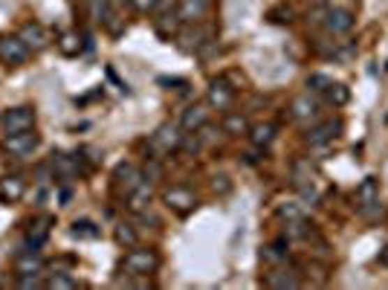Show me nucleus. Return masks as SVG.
Here are the masks:
<instances>
[{
	"instance_id": "obj_5",
	"label": "nucleus",
	"mask_w": 388,
	"mask_h": 290,
	"mask_svg": "<svg viewBox=\"0 0 388 290\" xmlns=\"http://www.w3.org/2000/svg\"><path fill=\"white\" fill-rule=\"evenodd\" d=\"M342 133V119H324V122H313L307 128L304 133V143L310 148H319V145H327V143H334L336 137Z\"/></svg>"
},
{
	"instance_id": "obj_2",
	"label": "nucleus",
	"mask_w": 388,
	"mask_h": 290,
	"mask_svg": "<svg viewBox=\"0 0 388 290\" xmlns=\"http://www.w3.org/2000/svg\"><path fill=\"white\" fill-rule=\"evenodd\" d=\"M316 21L327 35H345V32L354 29V15L348 9H342V6H331V3H324L319 9Z\"/></svg>"
},
{
	"instance_id": "obj_38",
	"label": "nucleus",
	"mask_w": 388,
	"mask_h": 290,
	"mask_svg": "<svg viewBox=\"0 0 388 290\" xmlns=\"http://www.w3.org/2000/svg\"><path fill=\"white\" fill-rule=\"evenodd\" d=\"M177 3H180V0H160V12H168V9H177Z\"/></svg>"
},
{
	"instance_id": "obj_3",
	"label": "nucleus",
	"mask_w": 388,
	"mask_h": 290,
	"mask_svg": "<svg viewBox=\"0 0 388 290\" xmlns=\"http://www.w3.org/2000/svg\"><path fill=\"white\" fill-rule=\"evenodd\" d=\"M354 203H357V209H359V215H365V218H374L377 212L382 215V203H380V183H377V177H365V180L357 186Z\"/></svg>"
},
{
	"instance_id": "obj_34",
	"label": "nucleus",
	"mask_w": 388,
	"mask_h": 290,
	"mask_svg": "<svg viewBox=\"0 0 388 290\" xmlns=\"http://www.w3.org/2000/svg\"><path fill=\"white\" fill-rule=\"evenodd\" d=\"M307 87H310V93H324L327 87H331V79H327L324 73H310L307 75Z\"/></svg>"
},
{
	"instance_id": "obj_37",
	"label": "nucleus",
	"mask_w": 388,
	"mask_h": 290,
	"mask_svg": "<svg viewBox=\"0 0 388 290\" xmlns=\"http://www.w3.org/2000/svg\"><path fill=\"white\" fill-rule=\"evenodd\" d=\"M130 3H133V9H137V12L148 15V12H157V6H160V0H130Z\"/></svg>"
},
{
	"instance_id": "obj_19",
	"label": "nucleus",
	"mask_w": 388,
	"mask_h": 290,
	"mask_svg": "<svg viewBox=\"0 0 388 290\" xmlns=\"http://www.w3.org/2000/svg\"><path fill=\"white\" fill-rule=\"evenodd\" d=\"M206 32L197 27V24H183L180 32H177V41H180V50L183 52H197L203 44H206Z\"/></svg>"
},
{
	"instance_id": "obj_18",
	"label": "nucleus",
	"mask_w": 388,
	"mask_h": 290,
	"mask_svg": "<svg viewBox=\"0 0 388 290\" xmlns=\"http://www.w3.org/2000/svg\"><path fill=\"white\" fill-rule=\"evenodd\" d=\"M50 226H52V218H38L27 226V238H24V249H41L50 238Z\"/></svg>"
},
{
	"instance_id": "obj_33",
	"label": "nucleus",
	"mask_w": 388,
	"mask_h": 290,
	"mask_svg": "<svg viewBox=\"0 0 388 290\" xmlns=\"http://www.w3.org/2000/svg\"><path fill=\"white\" fill-rule=\"evenodd\" d=\"M284 235H287V241L290 238H310V235H313V224H307L304 218L301 221H287Z\"/></svg>"
},
{
	"instance_id": "obj_7",
	"label": "nucleus",
	"mask_w": 388,
	"mask_h": 290,
	"mask_svg": "<svg viewBox=\"0 0 388 290\" xmlns=\"http://www.w3.org/2000/svg\"><path fill=\"white\" fill-rule=\"evenodd\" d=\"M0 125H3V131H6V133L29 131V128H35V108H29V105L9 108L3 116H0Z\"/></svg>"
},
{
	"instance_id": "obj_25",
	"label": "nucleus",
	"mask_w": 388,
	"mask_h": 290,
	"mask_svg": "<svg viewBox=\"0 0 388 290\" xmlns=\"http://www.w3.org/2000/svg\"><path fill=\"white\" fill-rule=\"evenodd\" d=\"M261 259H264L267 264H273V267L284 264V261H287V235L278 238V241H273V244H267V247L261 249Z\"/></svg>"
},
{
	"instance_id": "obj_40",
	"label": "nucleus",
	"mask_w": 388,
	"mask_h": 290,
	"mask_svg": "<svg viewBox=\"0 0 388 290\" xmlns=\"http://www.w3.org/2000/svg\"><path fill=\"white\" fill-rule=\"evenodd\" d=\"M313 6H324V3H331V0H310Z\"/></svg>"
},
{
	"instance_id": "obj_16",
	"label": "nucleus",
	"mask_w": 388,
	"mask_h": 290,
	"mask_svg": "<svg viewBox=\"0 0 388 290\" xmlns=\"http://www.w3.org/2000/svg\"><path fill=\"white\" fill-rule=\"evenodd\" d=\"M15 273L29 276V273H44V256L41 249H21L15 256Z\"/></svg>"
},
{
	"instance_id": "obj_9",
	"label": "nucleus",
	"mask_w": 388,
	"mask_h": 290,
	"mask_svg": "<svg viewBox=\"0 0 388 290\" xmlns=\"http://www.w3.org/2000/svg\"><path fill=\"white\" fill-rule=\"evenodd\" d=\"M145 177H142V171L133 166V163H119L116 166V171H113V186H116V191H119V195H130L133 189H137L140 183H142Z\"/></svg>"
},
{
	"instance_id": "obj_20",
	"label": "nucleus",
	"mask_w": 388,
	"mask_h": 290,
	"mask_svg": "<svg viewBox=\"0 0 388 290\" xmlns=\"http://www.w3.org/2000/svg\"><path fill=\"white\" fill-rule=\"evenodd\" d=\"M183 21L177 9H168V12H160V17H154V29H157V35L163 38V41H171V38H177Z\"/></svg>"
},
{
	"instance_id": "obj_23",
	"label": "nucleus",
	"mask_w": 388,
	"mask_h": 290,
	"mask_svg": "<svg viewBox=\"0 0 388 290\" xmlns=\"http://www.w3.org/2000/svg\"><path fill=\"white\" fill-rule=\"evenodd\" d=\"M151 198H154V189H151V183L148 180H142L137 189L130 191V195L125 198V206L133 212V215H142V212L151 206Z\"/></svg>"
},
{
	"instance_id": "obj_10",
	"label": "nucleus",
	"mask_w": 388,
	"mask_h": 290,
	"mask_svg": "<svg viewBox=\"0 0 388 290\" xmlns=\"http://www.w3.org/2000/svg\"><path fill=\"white\" fill-rule=\"evenodd\" d=\"M163 203L171 212H177V215H188V212L197 206V198H194V191H188L183 186H174V189H165L163 191Z\"/></svg>"
},
{
	"instance_id": "obj_15",
	"label": "nucleus",
	"mask_w": 388,
	"mask_h": 290,
	"mask_svg": "<svg viewBox=\"0 0 388 290\" xmlns=\"http://www.w3.org/2000/svg\"><path fill=\"white\" fill-rule=\"evenodd\" d=\"M52 171L58 174L61 180H70L79 174V166H82V157L79 154H64V151H52V160H50Z\"/></svg>"
},
{
	"instance_id": "obj_29",
	"label": "nucleus",
	"mask_w": 388,
	"mask_h": 290,
	"mask_svg": "<svg viewBox=\"0 0 388 290\" xmlns=\"http://www.w3.org/2000/svg\"><path fill=\"white\" fill-rule=\"evenodd\" d=\"M47 290H79V282H75L70 273H52L44 279Z\"/></svg>"
},
{
	"instance_id": "obj_24",
	"label": "nucleus",
	"mask_w": 388,
	"mask_h": 290,
	"mask_svg": "<svg viewBox=\"0 0 388 290\" xmlns=\"http://www.w3.org/2000/svg\"><path fill=\"white\" fill-rule=\"evenodd\" d=\"M246 137H249L252 148L264 151V148L273 145V140H276V125H273V122H258V125H249Z\"/></svg>"
},
{
	"instance_id": "obj_22",
	"label": "nucleus",
	"mask_w": 388,
	"mask_h": 290,
	"mask_svg": "<svg viewBox=\"0 0 388 290\" xmlns=\"http://www.w3.org/2000/svg\"><path fill=\"white\" fill-rule=\"evenodd\" d=\"M209 12V0H180L177 3V15L183 24H200Z\"/></svg>"
},
{
	"instance_id": "obj_32",
	"label": "nucleus",
	"mask_w": 388,
	"mask_h": 290,
	"mask_svg": "<svg viewBox=\"0 0 388 290\" xmlns=\"http://www.w3.org/2000/svg\"><path fill=\"white\" fill-rule=\"evenodd\" d=\"M58 50H61L67 58H73V55H79L82 52V41H79V32H64L61 38H58Z\"/></svg>"
},
{
	"instance_id": "obj_12",
	"label": "nucleus",
	"mask_w": 388,
	"mask_h": 290,
	"mask_svg": "<svg viewBox=\"0 0 388 290\" xmlns=\"http://www.w3.org/2000/svg\"><path fill=\"white\" fill-rule=\"evenodd\" d=\"M290 116H293L296 122H301V125L316 122L319 119V102L310 93H301V96H296V99L290 102Z\"/></svg>"
},
{
	"instance_id": "obj_39",
	"label": "nucleus",
	"mask_w": 388,
	"mask_h": 290,
	"mask_svg": "<svg viewBox=\"0 0 388 290\" xmlns=\"http://www.w3.org/2000/svg\"><path fill=\"white\" fill-rule=\"evenodd\" d=\"M380 264L388 267V247H382V253H380Z\"/></svg>"
},
{
	"instance_id": "obj_27",
	"label": "nucleus",
	"mask_w": 388,
	"mask_h": 290,
	"mask_svg": "<svg viewBox=\"0 0 388 290\" xmlns=\"http://www.w3.org/2000/svg\"><path fill=\"white\" fill-rule=\"evenodd\" d=\"M249 131V119L241 113V110H232L223 116V133H229V137H241V133Z\"/></svg>"
},
{
	"instance_id": "obj_21",
	"label": "nucleus",
	"mask_w": 388,
	"mask_h": 290,
	"mask_svg": "<svg viewBox=\"0 0 388 290\" xmlns=\"http://www.w3.org/2000/svg\"><path fill=\"white\" fill-rule=\"evenodd\" d=\"M264 284L273 287V290H287V287H301V279H299L296 270L278 267V270H273V273L264 276Z\"/></svg>"
},
{
	"instance_id": "obj_13",
	"label": "nucleus",
	"mask_w": 388,
	"mask_h": 290,
	"mask_svg": "<svg viewBox=\"0 0 388 290\" xmlns=\"http://www.w3.org/2000/svg\"><path fill=\"white\" fill-rule=\"evenodd\" d=\"M27 195V180L21 177V174H3L0 177V203H21Z\"/></svg>"
},
{
	"instance_id": "obj_14",
	"label": "nucleus",
	"mask_w": 388,
	"mask_h": 290,
	"mask_svg": "<svg viewBox=\"0 0 388 290\" xmlns=\"http://www.w3.org/2000/svg\"><path fill=\"white\" fill-rule=\"evenodd\" d=\"M17 35L24 38V44L29 47V52H44L50 47V32L41 24H38V21H27Z\"/></svg>"
},
{
	"instance_id": "obj_4",
	"label": "nucleus",
	"mask_w": 388,
	"mask_h": 290,
	"mask_svg": "<svg viewBox=\"0 0 388 290\" xmlns=\"http://www.w3.org/2000/svg\"><path fill=\"white\" fill-rule=\"evenodd\" d=\"M38 145H41V137H38L32 128L29 131H17V133H6V140H3V151L9 154V157H17V160L35 154Z\"/></svg>"
},
{
	"instance_id": "obj_26",
	"label": "nucleus",
	"mask_w": 388,
	"mask_h": 290,
	"mask_svg": "<svg viewBox=\"0 0 388 290\" xmlns=\"http://www.w3.org/2000/svg\"><path fill=\"white\" fill-rule=\"evenodd\" d=\"M113 241L119 244V247H125V249H130V247H137L140 244V232L133 229V224H116L113 226Z\"/></svg>"
},
{
	"instance_id": "obj_11",
	"label": "nucleus",
	"mask_w": 388,
	"mask_h": 290,
	"mask_svg": "<svg viewBox=\"0 0 388 290\" xmlns=\"http://www.w3.org/2000/svg\"><path fill=\"white\" fill-rule=\"evenodd\" d=\"M183 128L180 125H174V122H165L157 128V133H154V140L151 145H157L163 154H171V151H180V143H183Z\"/></svg>"
},
{
	"instance_id": "obj_6",
	"label": "nucleus",
	"mask_w": 388,
	"mask_h": 290,
	"mask_svg": "<svg viewBox=\"0 0 388 290\" xmlns=\"http://www.w3.org/2000/svg\"><path fill=\"white\" fill-rule=\"evenodd\" d=\"M27 58H29V47L24 44L21 35H0V61L17 67V64H27Z\"/></svg>"
},
{
	"instance_id": "obj_1",
	"label": "nucleus",
	"mask_w": 388,
	"mask_h": 290,
	"mask_svg": "<svg viewBox=\"0 0 388 290\" xmlns=\"http://www.w3.org/2000/svg\"><path fill=\"white\" fill-rule=\"evenodd\" d=\"M122 270H125V276L148 279L151 273L160 270V253L151 247H130V253L122 259Z\"/></svg>"
},
{
	"instance_id": "obj_30",
	"label": "nucleus",
	"mask_w": 388,
	"mask_h": 290,
	"mask_svg": "<svg viewBox=\"0 0 388 290\" xmlns=\"http://www.w3.org/2000/svg\"><path fill=\"white\" fill-rule=\"evenodd\" d=\"M70 232H73V238H90V241H96V238L102 235V229L96 226L93 221H87V218H82V221H75Z\"/></svg>"
},
{
	"instance_id": "obj_28",
	"label": "nucleus",
	"mask_w": 388,
	"mask_h": 290,
	"mask_svg": "<svg viewBox=\"0 0 388 290\" xmlns=\"http://www.w3.org/2000/svg\"><path fill=\"white\" fill-rule=\"evenodd\" d=\"M322 96H324V102L334 105V108H345L348 102H351V90H348L342 82H331V87H327Z\"/></svg>"
},
{
	"instance_id": "obj_17",
	"label": "nucleus",
	"mask_w": 388,
	"mask_h": 290,
	"mask_svg": "<svg viewBox=\"0 0 388 290\" xmlns=\"http://www.w3.org/2000/svg\"><path fill=\"white\" fill-rule=\"evenodd\" d=\"M209 122V105L206 102H194L180 113V128L183 131H200Z\"/></svg>"
},
{
	"instance_id": "obj_31",
	"label": "nucleus",
	"mask_w": 388,
	"mask_h": 290,
	"mask_svg": "<svg viewBox=\"0 0 388 290\" xmlns=\"http://www.w3.org/2000/svg\"><path fill=\"white\" fill-rule=\"evenodd\" d=\"M278 218L281 221H301L304 218V203H299V201H284V203H278Z\"/></svg>"
},
{
	"instance_id": "obj_36",
	"label": "nucleus",
	"mask_w": 388,
	"mask_h": 290,
	"mask_svg": "<svg viewBox=\"0 0 388 290\" xmlns=\"http://www.w3.org/2000/svg\"><path fill=\"white\" fill-rule=\"evenodd\" d=\"M41 273H29V276H17V287H24V290H29V287H44V282L38 279Z\"/></svg>"
},
{
	"instance_id": "obj_35",
	"label": "nucleus",
	"mask_w": 388,
	"mask_h": 290,
	"mask_svg": "<svg viewBox=\"0 0 388 290\" xmlns=\"http://www.w3.org/2000/svg\"><path fill=\"white\" fill-rule=\"evenodd\" d=\"M142 177H145L148 183H157V180L163 177V166L157 163V157L148 160V166H145V171H142Z\"/></svg>"
},
{
	"instance_id": "obj_8",
	"label": "nucleus",
	"mask_w": 388,
	"mask_h": 290,
	"mask_svg": "<svg viewBox=\"0 0 388 290\" xmlns=\"http://www.w3.org/2000/svg\"><path fill=\"white\" fill-rule=\"evenodd\" d=\"M235 102V87H229L226 79H215L206 87V105L211 110H229Z\"/></svg>"
}]
</instances>
